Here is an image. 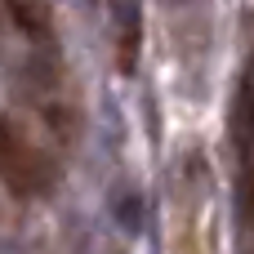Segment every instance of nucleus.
Listing matches in <instances>:
<instances>
[{
	"label": "nucleus",
	"mask_w": 254,
	"mask_h": 254,
	"mask_svg": "<svg viewBox=\"0 0 254 254\" xmlns=\"http://www.w3.org/2000/svg\"><path fill=\"white\" fill-rule=\"evenodd\" d=\"M241 210H246V219L254 228V156L241 161Z\"/></svg>",
	"instance_id": "5"
},
{
	"label": "nucleus",
	"mask_w": 254,
	"mask_h": 254,
	"mask_svg": "<svg viewBox=\"0 0 254 254\" xmlns=\"http://www.w3.org/2000/svg\"><path fill=\"white\" fill-rule=\"evenodd\" d=\"M112 219H116V223L134 237V232L143 228V196H138L134 188H125V196L116 192V196H112Z\"/></svg>",
	"instance_id": "4"
},
{
	"label": "nucleus",
	"mask_w": 254,
	"mask_h": 254,
	"mask_svg": "<svg viewBox=\"0 0 254 254\" xmlns=\"http://www.w3.org/2000/svg\"><path fill=\"white\" fill-rule=\"evenodd\" d=\"M9 18H13L31 40H45V36H49V27H54L49 4H9Z\"/></svg>",
	"instance_id": "3"
},
{
	"label": "nucleus",
	"mask_w": 254,
	"mask_h": 254,
	"mask_svg": "<svg viewBox=\"0 0 254 254\" xmlns=\"http://www.w3.org/2000/svg\"><path fill=\"white\" fill-rule=\"evenodd\" d=\"M112 254H125V250H112Z\"/></svg>",
	"instance_id": "6"
},
{
	"label": "nucleus",
	"mask_w": 254,
	"mask_h": 254,
	"mask_svg": "<svg viewBox=\"0 0 254 254\" xmlns=\"http://www.w3.org/2000/svg\"><path fill=\"white\" fill-rule=\"evenodd\" d=\"M112 18H116V36H112L116 71L121 76H134L138 71V54H143V9L138 4H116Z\"/></svg>",
	"instance_id": "2"
},
{
	"label": "nucleus",
	"mask_w": 254,
	"mask_h": 254,
	"mask_svg": "<svg viewBox=\"0 0 254 254\" xmlns=\"http://www.w3.org/2000/svg\"><path fill=\"white\" fill-rule=\"evenodd\" d=\"M54 179H58V170H54V161L36 147V138H27L22 125H13V121L0 116V183H4L13 196L36 201V196L54 192Z\"/></svg>",
	"instance_id": "1"
}]
</instances>
